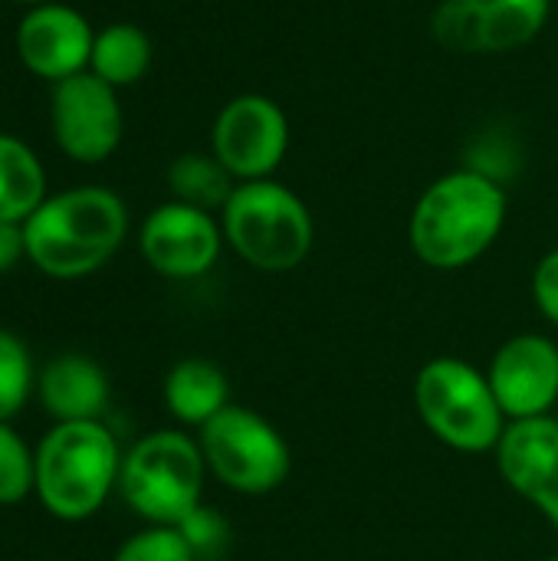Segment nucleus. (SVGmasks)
Listing matches in <instances>:
<instances>
[{
    "label": "nucleus",
    "instance_id": "9",
    "mask_svg": "<svg viewBox=\"0 0 558 561\" xmlns=\"http://www.w3.org/2000/svg\"><path fill=\"white\" fill-rule=\"evenodd\" d=\"M210 151L240 181H266L289 151V118L283 105L260 92L224 102L210 128Z\"/></svg>",
    "mask_w": 558,
    "mask_h": 561
},
{
    "label": "nucleus",
    "instance_id": "13",
    "mask_svg": "<svg viewBox=\"0 0 558 561\" xmlns=\"http://www.w3.org/2000/svg\"><path fill=\"white\" fill-rule=\"evenodd\" d=\"M500 477L558 533V417L516 421L493 450Z\"/></svg>",
    "mask_w": 558,
    "mask_h": 561
},
{
    "label": "nucleus",
    "instance_id": "3",
    "mask_svg": "<svg viewBox=\"0 0 558 561\" xmlns=\"http://www.w3.org/2000/svg\"><path fill=\"white\" fill-rule=\"evenodd\" d=\"M36 500L59 523H86L118 490L122 450L102 421L53 424L36 444Z\"/></svg>",
    "mask_w": 558,
    "mask_h": 561
},
{
    "label": "nucleus",
    "instance_id": "25",
    "mask_svg": "<svg viewBox=\"0 0 558 561\" xmlns=\"http://www.w3.org/2000/svg\"><path fill=\"white\" fill-rule=\"evenodd\" d=\"M533 299L543 319L558 329V247L549 250L533 270Z\"/></svg>",
    "mask_w": 558,
    "mask_h": 561
},
{
    "label": "nucleus",
    "instance_id": "7",
    "mask_svg": "<svg viewBox=\"0 0 558 561\" xmlns=\"http://www.w3.org/2000/svg\"><path fill=\"white\" fill-rule=\"evenodd\" d=\"M207 473L240 496L276 493L293 473L289 440L260 411L230 404L197 431Z\"/></svg>",
    "mask_w": 558,
    "mask_h": 561
},
{
    "label": "nucleus",
    "instance_id": "26",
    "mask_svg": "<svg viewBox=\"0 0 558 561\" xmlns=\"http://www.w3.org/2000/svg\"><path fill=\"white\" fill-rule=\"evenodd\" d=\"M20 260H26L23 224L0 220V276H3V273H10Z\"/></svg>",
    "mask_w": 558,
    "mask_h": 561
},
{
    "label": "nucleus",
    "instance_id": "19",
    "mask_svg": "<svg viewBox=\"0 0 558 561\" xmlns=\"http://www.w3.org/2000/svg\"><path fill=\"white\" fill-rule=\"evenodd\" d=\"M168 187L174 194V201L220 214L224 204L230 201L237 178L217 161V154H204V151H187L178 154L168 168Z\"/></svg>",
    "mask_w": 558,
    "mask_h": 561
},
{
    "label": "nucleus",
    "instance_id": "5",
    "mask_svg": "<svg viewBox=\"0 0 558 561\" xmlns=\"http://www.w3.org/2000/svg\"><path fill=\"white\" fill-rule=\"evenodd\" d=\"M227 247L260 273L296 270L316 240V224L306 201L286 184L240 181L220 210Z\"/></svg>",
    "mask_w": 558,
    "mask_h": 561
},
{
    "label": "nucleus",
    "instance_id": "28",
    "mask_svg": "<svg viewBox=\"0 0 558 561\" xmlns=\"http://www.w3.org/2000/svg\"><path fill=\"white\" fill-rule=\"evenodd\" d=\"M546 561H558V556H549V559H546Z\"/></svg>",
    "mask_w": 558,
    "mask_h": 561
},
{
    "label": "nucleus",
    "instance_id": "24",
    "mask_svg": "<svg viewBox=\"0 0 558 561\" xmlns=\"http://www.w3.org/2000/svg\"><path fill=\"white\" fill-rule=\"evenodd\" d=\"M112 561H194V556L178 526H145L115 549Z\"/></svg>",
    "mask_w": 558,
    "mask_h": 561
},
{
    "label": "nucleus",
    "instance_id": "21",
    "mask_svg": "<svg viewBox=\"0 0 558 561\" xmlns=\"http://www.w3.org/2000/svg\"><path fill=\"white\" fill-rule=\"evenodd\" d=\"M431 36L441 49L457 56L483 53V26L474 0H441L431 16Z\"/></svg>",
    "mask_w": 558,
    "mask_h": 561
},
{
    "label": "nucleus",
    "instance_id": "11",
    "mask_svg": "<svg viewBox=\"0 0 558 561\" xmlns=\"http://www.w3.org/2000/svg\"><path fill=\"white\" fill-rule=\"evenodd\" d=\"M487 378L510 424L553 417L558 404V345L539 332L513 335L493 352Z\"/></svg>",
    "mask_w": 558,
    "mask_h": 561
},
{
    "label": "nucleus",
    "instance_id": "23",
    "mask_svg": "<svg viewBox=\"0 0 558 561\" xmlns=\"http://www.w3.org/2000/svg\"><path fill=\"white\" fill-rule=\"evenodd\" d=\"M178 533L184 536L194 561H227L230 549H234V529H230L227 516L207 503L191 510L178 523Z\"/></svg>",
    "mask_w": 558,
    "mask_h": 561
},
{
    "label": "nucleus",
    "instance_id": "20",
    "mask_svg": "<svg viewBox=\"0 0 558 561\" xmlns=\"http://www.w3.org/2000/svg\"><path fill=\"white\" fill-rule=\"evenodd\" d=\"M36 394V368L26 342L0 329V424H10Z\"/></svg>",
    "mask_w": 558,
    "mask_h": 561
},
{
    "label": "nucleus",
    "instance_id": "2",
    "mask_svg": "<svg viewBox=\"0 0 558 561\" xmlns=\"http://www.w3.org/2000/svg\"><path fill=\"white\" fill-rule=\"evenodd\" d=\"M128 237L125 201L99 184L49 194L26 220V260L49 279H82L102 270Z\"/></svg>",
    "mask_w": 558,
    "mask_h": 561
},
{
    "label": "nucleus",
    "instance_id": "15",
    "mask_svg": "<svg viewBox=\"0 0 558 561\" xmlns=\"http://www.w3.org/2000/svg\"><path fill=\"white\" fill-rule=\"evenodd\" d=\"M168 414L184 427H204L230 408V381L220 365L207 358H181L161 385Z\"/></svg>",
    "mask_w": 558,
    "mask_h": 561
},
{
    "label": "nucleus",
    "instance_id": "10",
    "mask_svg": "<svg viewBox=\"0 0 558 561\" xmlns=\"http://www.w3.org/2000/svg\"><path fill=\"white\" fill-rule=\"evenodd\" d=\"M224 243L220 217L181 201L158 204L138 230L141 260L164 279H197L210 273Z\"/></svg>",
    "mask_w": 558,
    "mask_h": 561
},
{
    "label": "nucleus",
    "instance_id": "14",
    "mask_svg": "<svg viewBox=\"0 0 558 561\" xmlns=\"http://www.w3.org/2000/svg\"><path fill=\"white\" fill-rule=\"evenodd\" d=\"M112 385L99 362L79 352L49 358L36 371V401L53 417V424L102 421L109 411Z\"/></svg>",
    "mask_w": 558,
    "mask_h": 561
},
{
    "label": "nucleus",
    "instance_id": "16",
    "mask_svg": "<svg viewBox=\"0 0 558 561\" xmlns=\"http://www.w3.org/2000/svg\"><path fill=\"white\" fill-rule=\"evenodd\" d=\"M46 168L16 135L0 131V220L23 224L46 201Z\"/></svg>",
    "mask_w": 558,
    "mask_h": 561
},
{
    "label": "nucleus",
    "instance_id": "1",
    "mask_svg": "<svg viewBox=\"0 0 558 561\" xmlns=\"http://www.w3.org/2000/svg\"><path fill=\"white\" fill-rule=\"evenodd\" d=\"M506 191L477 168L447 171L431 181L411 207L408 243L431 270H464L477 263L503 233Z\"/></svg>",
    "mask_w": 558,
    "mask_h": 561
},
{
    "label": "nucleus",
    "instance_id": "8",
    "mask_svg": "<svg viewBox=\"0 0 558 561\" xmlns=\"http://www.w3.org/2000/svg\"><path fill=\"white\" fill-rule=\"evenodd\" d=\"M49 125L56 148L79 164L109 161L125 135V115L118 89L102 82L95 72H76L53 85Z\"/></svg>",
    "mask_w": 558,
    "mask_h": 561
},
{
    "label": "nucleus",
    "instance_id": "4",
    "mask_svg": "<svg viewBox=\"0 0 558 561\" xmlns=\"http://www.w3.org/2000/svg\"><path fill=\"white\" fill-rule=\"evenodd\" d=\"M411 394L421 424L457 454H493L510 427L487 371L464 358L424 362Z\"/></svg>",
    "mask_w": 558,
    "mask_h": 561
},
{
    "label": "nucleus",
    "instance_id": "6",
    "mask_svg": "<svg viewBox=\"0 0 558 561\" xmlns=\"http://www.w3.org/2000/svg\"><path fill=\"white\" fill-rule=\"evenodd\" d=\"M207 463L197 437L184 431H151L122 457L118 496L145 526H178L204 503Z\"/></svg>",
    "mask_w": 558,
    "mask_h": 561
},
{
    "label": "nucleus",
    "instance_id": "18",
    "mask_svg": "<svg viewBox=\"0 0 558 561\" xmlns=\"http://www.w3.org/2000/svg\"><path fill=\"white\" fill-rule=\"evenodd\" d=\"M483 26V53H513L529 46L549 13L553 0H474Z\"/></svg>",
    "mask_w": 558,
    "mask_h": 561
},
{
    "label": "nucleus",
    "instance_id": "27",
    "mask_svg": "<svg viewBox=\"0 0 558 561\" xmlns=\"http://www.w3.org/2000/svg\"><path fill=\"white\" fill-rule=\"evenodd\" d=\"M16 3H26V7H39V3H49V0H16Z\"/></svg>",
    "mask_w": 558,
    "mask_h": 561
},
{
    "label": "nucleus",
    "instance_id": "12",
    "mask_svg": "<svg viewBox=\"0 0 558 561\" xmlns=\"http://www.w3.org/2000/svg\"><path fill=\"white\" fill-rule=\"evenodd\" d=\"M95 30L92 23L69 3L49 0L30 7L16 23V56L20 62L46 82H62L76 72L89 69Z\"/></svg>",
    "mask_w": 558,
    "mask_h": 561
},
{
    "label": "nucleus",
    "instance_id": "22",
    "mask_svg": "<svg viewBox=\"0 0 558 561\" xmlns=\"http://www.w3.org/2000/svg\"><path fill=\"white\" fill-rule=\"evenodd\" d=\"M36 486V454L13 431V424H0V506L23 503Z\"/></svg>",
    "mask_w": 558,
    "mask_h": 561
},
{
    "label": "nucleus",
    "instance_id": "17",
    "mask_svg": "<svg viewBox=\"0 0 558 561\" xmlns=\"http://www.w3.org/2000/svg\"><path fill=\"white\" fill-rule=\"evenodd\" d=\"M151 69V39L138 23H109L95 33L89 72L112 89L135 85Z\"/></svg>",
    "mask_w": 558,
    "mask_h": 561
}]
</instances>
